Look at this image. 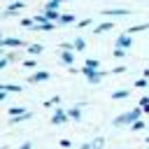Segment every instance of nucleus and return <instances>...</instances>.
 Returning a JSON list of instances; mask_svg holds the SVG:
<instances>
[{"mask_svg": "<svg viewBox=\"0 0 149 149\" xmlns=\"http://www.w3.org/2000/svg\"><path fill=\"white\" fill-rule=\"evenodd\" d=\"M140 109H133V112H126V114H121V116H116L114 119V126H123V123H130V121H137L140 119Z\"/></svg>", "mask_w": 149, "mask_h": 149, "instance_id": "obj_1", "label": "nucleus"}, {"mask_svg": "<svg viewBox=\"0 0 149 149\" xmlns=\"http://www.w3.org/2000/svg\"><path fill=\"white\" fill-rule=\"evenodd\" d=\"M105 14L107 16H126L128 9H105Z\"/></svg>", "mask_w": 149, "mask_h": 149, "instance_id": "obj_2", "label": "nucleus"}, {"mask_svg": "<svg viewBox=\"0 0 149 149\" xmlns=\"http://www.w3.org/2000/svg\"><path fill=\"white\" fill-rule=\"evenodd\" d=\"M116 44H119V49H123V47H130V44H133V40H130L128 35H123V37H119V40H116Z\"/></svg>", "mask_w": 149, "mask_h": 149, "instance_id": "obj_3", "label": "nucleus"}, {"mask_svg": "<svg viewBox=\"0 0 149 149\" xmlns=\"http://www.w3.org/2000/svg\"><path fill=\"white\" fill-rule=\"evenodd\" d=\"M65 119H68V114H65V112H61V109H58V112L51 116V121H54V123H63Z\"/></svg>", "mask_w": 149, "mask_h": 149, "instance_id": "obj_4", "label": "nucleus"}, {"mask_svg": "<svg viewBox=\"0 0 149 149\" xmlns=\"http://www.w3.org/2000/svg\"><path fill=\"white\" fill-rule=\"evenodd\" d=\"M44 79H49V72H37L30 77V81H44Z\"/></svg>", "mask_w": 149, "mask_h": 149, "instance_id": "obj_5", "label": "nucleus"}, {"mask_svg": "<svg viewBox=\"0 0 149 149\" xmlns=\"http://www.w3.org/2000/svg\"><path fill=\"white\" fill-rule=\"evenodd\" d=\"M5 44H7V47H21L23 42H21V40H16V37H9V40H5Z\"/></svg>", "mask_w": 149, "mask_h": 149, "instance_id": "obj_6", "label": "nucleus"}, {"mask_svg": "<svg viewBox=\"0 0 149 149\" xmlns=\"http://www.w3.org/2000/svg\"><path fill=\"white\" fill-rule=\"evenodd\" d=\"M61 58H63V63H68V65H70V63L74 61V56H72V51H65V54H61Z\"/></svg>", "mask_w": 149, "mask_h": 149, "instance_id": "obj_7", "label": "nucleus"}, {"mask_svg": "<svg viewBox=\"0 0 149 149\" xmlns=\"http://www.w3.org/2000/svg\"><path fill=\"white\" fill-rule=\"evenodd\" d=\"M86 68H88V70H98V61H95V58H88V61H86Z\"/></svg>", "mask_w": 149, "mask_h": 149, "instance_id": "obj_8", "label": "nucleus"}, {"mask_svg": "<svg viewBox=\"0 0 149 149\" xmlns=\"http://www.w3.org/2000/svg\"><path fill=\"white\" fill-rule=\"evenodd\" d=\"M112 28V23H100L98 28H95V33H105V30H109Z\"/></svg>", "mask_w": 149, "mask_h": 149, "instance_id": "obj_9", "label": "nucleus"}, {"mask_svg": "<svg viewBox=\"0 0 149 149\" xmlns=\"http://www.w3.org/2000/svg\"><path fill=\"white\" fill-rule=\"evenodd\" d=\"M47 19H54V21H56V19H61V16H58V12H54V9H47Z\"/></svg>", "mask_w": 149, "mask_h": 149, "instance_id": "obj_10", "label": "nucleus"}, {"mask_svg": "<svg viewBox=\"0 0 149 149\" xmlns=\"http://www.w3.org/2000/svg\"><path fill=\"white\" fill-rule=\"evenodd\" d=\"M74 21V16L72 14H65V16H61V23H72Z\"/></svg>", "mask_w": 149, "mask_h": 149, "instance_id": "obj_11", "label": "nucleus"}, {"mask_svg": "<svg viewBox=\"0 0 149 149\" xmlns=\"http://www.w3.org/2000/svg\"><path fill=\"white\" fill-rule=\"evenodd\" d=\"M28 51H30V54H40V51H42V47H40V44H30V47H28Z\"/></svg>", "mask_w": 149, "mask_h": 149, "instance_id": "obj_12", "label": "nucleus"}, {"mask_svg": "<svg viewBox=\"0 0 149 149\" xmlns=\"http://www.w3.org/2000/svg\"><path fill=\"white\" fill-rule=\"evenodd\" d=\"M72 47H74V49H84V40H81V37H77V40H74V44H72Z\"/></svg>", "mask_w": 149, "mask_h": 149, "instance_id": "obj_13", "label": "nucleus"}, {"mask_svg": "<svg viewBox=\"0 0 149 149\" xmlns=\"http://www.w3.org/2000/svg\"><path fill=\"white\" fill-rule=\"evenodd\" d=\"M58 5H61V0H51V2L47 5V9H58Z\"/></svg>", "mask_w": 149, "mask_h": 149, "instance_id": "obj_14", "label": "nucleus"}, {"mask_svg": "<svg viewBox=\"0 0 149 149\" xmlns=\"http://www.w3.org/2000/svg\"><path fill=\"white\" fill-rule=\"evenodd\" d=\"M102 142H105V140H102V137H98V140H93L91 144H93V149H100V147H102Z\"/></svg>", "mask_w": 149, "mask_h": 149, "instance_id": "obj_15", "label": "nucleus"}, {"mask_svg": "<svg viewBox=\"0 0 149 149\" xmlns=\"http://www.w3.org/2000/svg\"><path fill=\"white\" fill-rule=\"evenodd\" d=\"M21 7H23V2H14V5L7 9V14H9V12H14V9H21Z\"/></svg>", "mask_w": 149, "mask_h": 149, "instance_id": "obj_16", "label": "nucleus"}, {"mask_svg": "<svg viewBox=\"0 0 149 149\" xmlns=\"http://www.w3.org/2000/svg\"><path fill=\"white\" fill-rule=\"evenodd\" d=\"M126 95H128V91H116L112 98H116V100H119V98H126Z\"/></svg>", "mask_w": 149, "mask_h": 149, "instance_id": "obj_17", "label": "nucleus"}, {"mask_svg": "<svg viewBox=\"0 0 149 149\" xmlns=\"http://www.w3.org/2000/svg\"><path fill=\"white\" fill-rule=\"evenodd\" d=\"M68 116H70V119H79V109H70Z\"/></svg>", "mask_w": 149, "mask_h": 149, "instance_id": "obj_18", "label": "nucleus"}, {"mask_svg": "<svg viewBox=\"0 0 149 149\" xmlns=\"http://www.w3.org/2000/svg\"><path fill=\"white\" fill-rule=\"evenodd\" d=\"M147 28V23H142V26H135V28H130V33H140V30H144Z\"/></svg>", "mask_w": 149, "mask_h": 149, "instance_id": "obj_19", "label": "nucleus"}, {"mask_svg": "<svg viewBox=\"0 0 149 149\" xmlns=\"http://www.w3.org/2000/svg\"><path fill=\"white\" fill-rule=\"evenodd\" d=\"M114 56H116V58H123V56H126V51H123V49H116V51H114Z\"/></svg>", "mask_w": 149, "mask_h": 149, "instance_id": "obj_20", "label": "nucleus"}, {"mask_svg": "<svg viewBox=\"0 0 149 149\" xmlns=\"http://www.w3.org/2000/svg\"><path fill=\"white\" fill-rule=\"evenodd\" d=\"M142 126H144V123H142V121H135V123H133V130H140V128H142Z\"/></svg>", "mask_w": 149, "mask_h": 149, "instance_id": "obj_21", "label": "nucleus"}, {"mask_svg": "<svg viewBox=\"0 0 149 149\" xmlns=\"http://www.w3.org/2000/svg\"><path fill=\"white\" fill-rule=\"evenodd\" d=\"M7 65V58H0V68H5Z\"/></svg>", "mask_w": 149, "mask_h": 149, "instance_id": "obj_22", "label": "nucleus"}, {"mask_svg": "<svg viewBox=\"0 0 149 149\" xmlns=\"http://www.w3.org/2000/svg\"><path fill=\"white\" fill-rule=\"evenodd\" d=\"M21 149H30V142H26V144H23V147H21Z\"/></svg>", "mask_w": 149, "mask_h": 149, "instance_id": "obj_23", "label": "nucleus"}, {"mask_svg": "<svg viewBox=\"0 0 149 149\" xmlns=\"http://www.w3.org/2000/svg\"><path fill=\"white\" fill-rule=\"evenodd\" d=\"M0 100H5V93H2V91H0Z\"/></svg>", "mask_w": 149, "mask_h": 149, "instance_id": "obj_24", "label": "nucleus"}, {"mask_svg": "<svg viewBox=\"0 0 149 149\" xmlns=\"http://www.w3.org/2000/svg\"><path fill=\"white\" fill-rule=\"evenodd\" d=\"M144 77H149V70H144Z\"/></svg>", "mask_w": 149, "mask_h": 149, "instance_id": "obj_25", "label": "nucleus"}, {"mask_svg": "<svg viewBox=\"0 0 149 149\" xmlns=\"http://www.w3.org/2000/svg\"><path fill=\"white\" fill-rule=\"evenodd\" d=\"M2 44H5V40H2V37H0V47H2Z\"/></svg>", "mask_w": 149, "mask_h": 149, "instance_id": "obj_26", "label": "nucleus"}, {"mask_svg": "<svg viewBox=\"0 0 149 149\" xmlns=\"http://www.w3.org/2000/svg\"><path fill=\"white\" fill-rule=\"evenodd\" d=\"M0 54H2V51H0Z\"/></svg>", "mask_w": 149, "mask_h": 149, "instance_id": "obj_27", "label": "nucleus"}]
</instances>
